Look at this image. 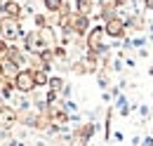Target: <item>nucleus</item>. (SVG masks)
<instances>
[{
	"instance_id": "1",
	"label": "nucleus",
	"mask_w": 153,
	"mask_h": 146,
	"mask_svg": "<svg viewBox=\"0 0 153 146\" xmlns=\"http://www.w3.org/2000/svg\"><path fill=\"white\" fill-rule=\"evenodd\" d=\"M106 31L104 26H90V31L85 33V52H97V54H106L108 45L104 42Z\"/></svg>"
},
{
	"instance_id": "2",
	"label": "nucleus",
	"mask_w": 153,
	"mask_h": 146,
	"mask_svg": "<svg viewBox=\"0 0 153 146\" xmlns=\"http://www.w3.org/2000/svg\"><path fill=\"white\" fill-rule=\"evenodd\" d=\"M26 31L21 28V21L19 19H10V17H0V38L7 40V42H17L21 40Z\"/></svg>"
},
{
	"instance_id": "3",
	"label": "nucleus",
	"mask_w": 153,
	"mask_h": 146,
	"mask_svg": "<svg viewBox=\"0 0 153 146\" xmlns=\"http://www.w3.org/2000/svg\"><path fill=\"white\" fill-rule=\"evenodd\" d=\"M104 31H106V36L113 38V40H120V38H125L127 33V26H125V19L113 14V17H108L104 21Z\"/></svg>"
},
{
	"instance_id": "4",
	"label": "nucleus",
	"mask_w": 153,
	"mask_h": 146,
	"mask_svg": "<svg viewBox=\"0 0 153 146\" xmlns=\"http://www.w3.org/2000/svg\"><path fill=\"white\" fill-rule=\"evenodd\" d=\"M12 80H14L17 92H24V94L36 92V83H33V73H31V69H19V71L14 73Z\"/></svg>"
},
{
	"instance_id": "5",
	"label": "nucleus",
	"mask_w": 153,
	"mask_h": 146,
	"mask_svg": "<svg viewBox=\"0 0 153 146\" xmlns=\"http://www.w3.org/2000/svg\"><path fill=\"white\" fill-rule=\"evenodd\" d=\"M19 123V113H17V109L12 106V104H7L5 99H0V125L5 130L14 127Z\"/></svg>"
},
{
	"instance_id": "6",
	"label": "nucleus",
	"mask_w": 153,
	"mask_h": 146,
	"mask_svg": "<svg viewBox=\"0 0 153 146\" xmlns=\"http://www.w3.org/2000/svg\"><path fill=\"white\" fill-rule=\"evenodd\" d=\"M90 26H92L90 14H78V12H73V14H71V24H68V28L73 31V36L85 38V33L90 31Z\"/></svg>"
},
{
	"instance_id": "7",
	"label": "nucleus",
	"mask_w": 153,
	"mask_h": 146,
	"mask_svg": "<svg viewBox=\"0 0 153 146\" xmlns=\"http://www.w3.org/2000/svg\"><path fill=\"white\" fill-rule=\"evenodd\" d=\"M21 40H24V50H26L28 54H40V52L45 50V45H42V40H40L38 31H28V33H24Z\"/></svg>"
},
{
	"instance_id": "8",
	"label": "nucleus",
	"mask_w": 153,
	"mask_h": 146,
	"mask_svg": "<svg viewBox=\"0 0 153 146\" xmlns=\"http://www.w3.org/2000/svg\"><path fill=\"white\" fill-rule=\"evenodd\" d=\"M0 17H10V19H24V7H21L19 0H5V2H0Z\"/></svg>"
},
{
	"instance_id": "9",
	"label": "nucleus",
	"mask_w": 153,
	"mask_h": 146,
	"mask_svg": "<svg viewBox=\"0 0 153 146\" xmlns=\"http://www.w3.org/2000/svg\"><path fill=\"white\" fill-rule=\"evenodd\" d=\"M40 33V40H42V45L45 47H57L59 45V38H57V26H52V24H47V26H42V28H38Z\"/></svg>"
},
{
	"instance_id": "10",
	"label": "nucleus",
	"mask_w": 153,
	"mask_h": 146,
	"mask_svg": "<svg viewBox=\"0 0 153 146\" xmlns=\"http://www.w3.org/2000/svg\"><path fill=\"white\" fill-rule=\"evenodd\" d=\"M71 71L76 73V75H87V73H94V69L85 61V57L82 59H78V61H73V66H71Z\"/></svg>"
},
{
	"instance_id": "11",
	"label": "nucleus",
	"mask_w": 153,
	"mask_h": 146,
	"mask_svg": "<svg viewBox=\"0 0 153 146\" xmlns=\"http://www.w3.org/2000/svg\"><path fill=\"white\" fill-rule=\"evenodd\" d=\"M33 83H36V90L38 87H47V78H50V71L45 69H33Z\"/></svg>"
},
{
	"instance_id": "12",
	"label": "nucleus",
	"mask_w": 153,
	"mask_h": 146,
	"mask_svg": "<svg viewBox=\"0 0 153 146\" xmlns=\"http://www.w3.org/2000/svg\"><path fill=\"white\" fill-rule=\"evenodd\" d=\"M40 2H42V7H45L47 14H57V12L64 10V5H66L64 0H40Z\"/></svg>"
},
{
	"instance_id": "13",
	"label": "nucleus",
	"mask_w": 153,
	"mask_h": 146,
	"mask_svg": "<svg viewBox=\"0 0 153 146\" xmlns=\"http://www.w3.org/2000/svg\"><path fill=\"white\" fill-rule=\"evenodd\" d=\"M92 7H94V0H76V10L73 12H78V14H90Z\"/></svg>"
},
{
	"instance_id": "14",
	"label": "nucleus",
	"mask_w": 153,
	"mask_h": 146,
	"mask_svg": "<svg viewBox=\"0 0 153 146\" xmlns=\"http://www.w3.org/2000/svg\"><path fill=\"white\" fill-rule=\"evenodd\" d=\"M64 85H66V83H64L61 75H50V78H47V87H50V90H57L59 94H61V90H64Z\"/></svg>"
},
{
	"instance_id": "15",
	"label": "nucleus",
	"mask_w": 153,
	"mask_h": 146,
	"mask_svg": "<svg viewBox=\"0 0 153 146\" xmlns=\"http://www.w3.org/2000/svg\"><path fill=\"white\" fill-rule=\"evenodd\" d=\"M59 97H61V94H59L57 90H50V87H47V94H45V99H42V101H45V104H57Z\"/></svg>"
},
{
	"instance_id": "16",
	"label": "nucleus",
	"mask_w": 153,
	"mask_h": 146,
	"mask_svg": "<svg viewBox=\"0 0 153 146\" xmlns=\"http://www.w3.org/2000/svg\"><path fill=\"white\" fill-rule=\"evenodd\" d=\"M7 52H10V42L0 38V61H5V59H7Z\"/></svg>"
},
{
	"instance_id": "17",
	"label": "nucleus",
	"mask_w": 153,
	"mask_h": 146,
	"mask_svg": "<svg viewBox=\"0 0 153 146\" xmlns=\"http://www.w3.org/2000/svg\"><path fill=\"white\" fill-rule=\"evenodd\" d=\"M33 21H36V28L47 26V17H45V14H36V17H33Z\"/></svg>"
},
{
	"instance_id": "18",
	"label": "nucleus",
	"mask_w": 153,
	"mask_h": 146,
	"mask_svg": "<svg viewBox=\"0 0 153 146\" xmlns=\"http://www.w3.org/2000/svg\"><path fill=\"white\" fill-rule=\"evenodd\" d=\"M113 2H115V10H120V7H125L130 0H113Z\"/></svg>"
},
{
	"instance_id": "19",
	"label": "nucleus",
	"mask_w": 153,
	"mask_h": 146,
	"mask_svg": "<svg viewBox=\"0 0 153 146\" xmlns=\"http://www.w3.org/2000/svg\"><path fill=\"white\" fill-rule=\"evenodd\" d=\"M144 7H146V10H153V0H144Z\"/></svg>"
},
{
	"instance_id": "20",
	"label": "nucleus",
	"mask_w": 153,
	"mask_h": 146,
	"mask_svg": "<svg viewBox=\"0 0 153 146\" xmlns=\"http://www.w3.org/2000/svg\"><path fill=\"white\" fill-rule=\"evenodd\" d=\"M149 73H151V75H153V66H151V69H149Z\"/></svg>"
},
{
	"instance_id": "21",
	"label": "nucleus",
	"mask_w": 153,
	"mask_h": 146,
	"mask_svg": "<svg viewBox=\"0 0 153 146\" xmlns=\"http://www.w3.org/2000/svg\"><path fill=\"white\" fill-rule=\"evenodd\" d=\"M0 80H2V75H0Z\"/></svg>"
}]
</instances>
